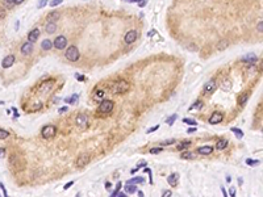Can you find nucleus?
I'll use <instances>...</instances> for the list:
<instances>
[{"mask_svg": "<svg viewBox=\"0 0 263 197\" xmlns=\"http://www.w3.org/2000/svg\"><path fill=\"white\" fill-rule=\"evenodd\" d=\"M65 57L70 62H76L79 59V57H80V54H79V50L76 49V46H70L68 49H66Z\"/></svg>", "mask_w": 263, "mask_h": 197, "instance_id": "f257e3e1", "label": "nucleus"}, {"mask_svg": "<svg viewBox=\"0 0 263 197\" xmlns=\"http://www.w3.org/2000/svg\"><path fill=\"white\" fill-rule=\"evenodd\" d=\"M128 89H129V83H128L126 80H118L113 84L112 87V91L113 93H121V92H126Z\"/></svg>", "mask_w": 263, "mask_h": 197, "instance_id": "f03ea898", "label": "nucleus"}, {"mask_svg": "<svg viewBox=\"0 0 263 197\" xmlns=\"http://www.w3.org/2000/svg\"><path fill=\"white\" fill-rule=\"evenodd\" d=\"M55 133H57V128L54 125H46V126H43L42 130H41V136L45 139H50L55 136Z\"/></svg>", "mask_w": 263, "mask_h": 197, "instance_id": "7ed1b4c3", "label": "nucleus"}, {"mask_svg": "<svg viewBox=\"0 0 263 197\" xmlns=\"http://www.w3.org/2000/svg\"><path fill=\"white\" fill-rule=\"evenodd\" d=\"M66 45H67V38L65 36H58L53 42V46L58 50H63L66 47Z\"/></svg>", "mask_w": 263, "mask_h": 197, "instance_id": "20e7f679", "label": "nucleus"}, {"mask_svg": "<svg viewBox=\"0 0 263 197\" xmlns=\"http://www.w3.org/2000/svg\"><path fill=\"white\" fill-rule=\"evenodd\" d=\"M112 109H113V101H111V100H103L99 107V112H101V113H109V112H112Z\"/></svg>", "mask_w": 263, "mask_h": 197, "instance_id": "39448f33", "label": "nucleus"}, {"mask_svg": "<svg viewBox=\"0 0 263 197\" xmlns=\"http://www.w3.org/2000/svg\"><path fill=\"white\" fill-rule=\"evenodd\" d=\"M90 160H91V158H90V155L88 154H82L76 160V167L83 168V167H86L87 164L90 163Z\"/></svg>", "mask_w": 263, "mask_h": 197, "instance_id": "423d86ee", "label": "nucleus"}, {"mask_svg": "<svg viewBox=\"0 0 263 197\" xmlns=\"http://www.w3.org/2000/svg\"><path fill=\"white\" fill-rule=\"evenodd\" d=\"M75 122H76V125L80 129H86L88 126V117H87L86 114H79L76 117V120H75Z\"/></svg>", "mask_w": 263, "mask_h": 197, "instance_id": "0eeeda50", "label": "nucleus"}, {"mask_svg": "<svg viewBox=\"0 0 263 197\" xmlns=\"http://www.w3.org/2000/svg\"><path fill=\"white\" fill-rule=\"evenodd\" d=\"M222 118H224V114L222 113H220V112H214V113L209 117V123H212V125L220 123L221 121H222Z\"/></svg>", "mask_w": 263, "mask_h": 197, "instance_id": "6e6552de", "label": "nucleus"}, {"mask_svg": "<svg viewBox=\"0 0 263 197\" xmlns=\"http://www.w3.org/2000/svg\"><path fill=\"white\" fill-rule=\"evenodd\" d=\"M216 88H217V84H216L214 80H209V82H207L205 86H204V91L207 93H213L214 91H216Z\"/></svg>", "mask_w": 263, "mask_h": 197, "instance_id": "1a4fd4ad", "label": "nucleus"}, {"mask_svg": "<svg viewBox=\"0 0 263 197\" xmlns=\"http://www.w3.org/2000/svg\"><path fill=\"white\" fill-rule=\"evenodd\" d=\"M40 37V29L38 28H34L33 30H30L29 32V34H28V41L29 42H36L37 41V38Z\"/></svg>", "mask_w": 263, "mask_h": 197, "instance_id": "9d476101", "label": "nucleus"}, {"mask_svg": "<svg viewBox=\"0 0 263 197\" xmlns=\"http://www.w3.org/2000/svg\"><path fill=\"white\" fill-rule=\"evenodd\" d=\"M13 63H15V57L8 55V57H5V58L3 59L1 66H3V68H9V67H12L13 66Z\"/></svg>", "mask_w": 263, "mask_h": 197, "instance_id": "9b49d317", "label": "nucleus"}, {"mask_svg": "<svg viewBox=\"0 0 263 197\" xmlns=\"http://www.w3.org/2000/svg\"><path fill=\"white\" fill-rule=\"evenodd\" d=\"M137 40V32L136 30H129L125 34V42L126 43H133Z\"/></svg>", "mask_w": 263, "mask_h": 197, "instance_id": "f8f14e48", "label": "nucleus"}, {"mask_svg": "<svg viewBox=\"0 0 263 197\" xmlns=\"http://www.w3.org/2000/svg\"><path fill=\"white\" fill-rule=\"evenodd\" d=\"M32 51H33V45H32V42H29V41L21 46V53L24 55H29V54H32Z\"/></svg>", "mask_w": 263, "mask_h": 197, "instance_id": "ddd939ff", "label": "nucleus"}, {"mask_svg": "<svg viewBox=\"0 0 263 197\" xmlns=\"http://www.w3.org/2000/svg\"><path fill=\"white\" fill-rule=\"evenodd\" d=\"M212 151H213V147H212V146H201V147L197 148V154L209 155V154H212Z\"/></svg>", "mask_w": 263, "mask_h": 197, "instance_id": "4468645a", "label": "nucleus"}, {"mask_svg": "<svg viewBox=\"0 0 263 197\" xmlns=\"http://www.w3.org/2000/svg\"><path fill=\"white\" fill-rule=\"evenodd\" d=\"M178 181H179V173H171V175L167 177V183L171 185V187L178 185Z\"/></svg>", "mask_w": 263, "mask_h": 197, "instance_id": "2eb2a0df", "label": "nucleus"}, {"mask_svg": "<svg viewBox=\"0 0 263 197\" xmlns=\"http://www.w3.org/2000/svg\"><path fill=\"white\" fill-rule=\"evenodd\" d=\"M55 30H57V24H55V22H51V21L47 22V25H46V33L47 34H53V33H55Z\"/></svg>", "mask_w": 263, "mask_h": 197, "instance_id": "dca6fc26", "label": "nucleus"}, {"mask_svg": "<svg viewBox=\"0 0 263 197\" xmlns=\"http://www.w3.org/2000/svg\"><path fill=\"white\" fill-rule=\"evenodd\" d=\"M180 158L182 159H187V160H193L196 158V155L193 152H189V151H183L180 154Z\"/></svg>", "mask_w": 263, "mask_h": 197, "instance_id": "f3484780", "label": "nucleus"}, {"mask_svg": "<svg viewBox=\"0 0 263 197\" xmlns=\"http://www.w3.org/2000/svg\"><path fill=\"white\" fill-rule=\"evenodd\" d=\"M242 61L247 62V63H255V62L258 61V58H257V55H254V54H247V55H245L243 58H242Z\"/></svg>", "mask_w": 263, "mask_h": 197, "instance_id": "a211bd4d", "label": "nucleus"}, {"mask_svg": "<svg viewBox=\"0 0 263 197\" xmlns=\"http://www.w3.org/2000/svg\"><path fill=\"white\" fill-rule=\"evenodd\" d=\"M104 95H105V92L103 91V89H97L95 93H93V96H92V98L95 100V101H100L103 97H104Z\"/></svg>", "mask_w": 263, "mask_h": 197, "instance_id": "6ab92c4d", "label": "nucleus"}, {"mask_svg": "<svg viewBox=\"0 0 263 197\" xmlns=\"http://www.w3.org/2000/svg\"><path fill=\"white\" fill-rule=\"evenodd\" d=\"M53 84H54V80H49V83H47V82H45V83H43L42 86L40 87V91H41V92H45V91H49V89L53 87Z\"/></svg>", "mask_w": 263, "mask_h": 197, "instance_id": "aec40b11", "label": "nucleus"}, {"mask_svg": "<svg viewBox=\"0 0 263 197\" xmlns=\"http://www.w3.org/2000/svg\"><path fill=\"white\" fill-rule=\"evenodd\" d=\"M41 47H42L43 50H50L53 47V42L49 40V38H46V40H43L42 42H41Z\"/></svg>", "mask_w": 263, "mask_h": 197, "instance_id": "412c9836", "label": "nucleus"}, {"mask_svg": "<svg viewBox=\"0 0 263 197\" xmlns=\"http://www.w3.org/2000/svg\"><path fill=\"white\" fill-rule=\"evenodd\" d=\"M226 146H228V141H226V139H220V141L216 143L217 150H224V148H226Z\"/></svg>", "mask_w": 263, "mask_h": 197, "instance_id": "4be33fe9", "label": "nucleus"}, {"mask_svg": "<svg viewBox=\"0 0 263 197\" xmlns=\"http://www.w3.org/2000/svg\"><path fill=\"white\" fill-rule=\"evenodd\" d=\"M143 181H145V179L143 177H132L126 181V184H141V183H143Z\"/></svg>", "mask_w": 263, "mask_h": 197, "instance_id": "5701e85b", "label": "nucleus"}, {"mask_svg": "<svg viewBox=\"0 0 263 197\" xmlns=\"http://www.w3.org/2000/svg\"><path fill=\"white\" fill-rule=\"evenodd\" d=\"M125 192L126 193H134V192H137V187L134 184H126L125 185Z\"/></svg>", "mask_w": 263, "mask_h": 197, "instance_id": "b1692460", "label": "nucleus"}, {"mask_svg": "<svg viewBox=\"0 0 263 197\" xmlns=\"http://www.w3.org/2000/svg\"><path fill=\"white\" fill-rule=\"evenodd\" d=\"M230 130H232V132L234 133V134H235V137H237L238 139L243 138V132H242L241 129H238V128H232Z\"/></svg>", "mask_w": 263, "mask_h": 197, "instance_id": "393cba45", "label": "nucleus"}, {"mask_svg": "<svg viewBox=\"0 0 263 197\" xmlns=\"http://www.w3.org/2000/svg\"><path fill=\"white\" fill-rule=\"evenodd\" d=\"M79 98V96L76 95V93H74V95L71 96V97H67V98H65V101L67 103V104H75L76 103V100Z\"/></svg>", "mask_w": 263, "mask_h": 197, "instance_id": "a878e982", "label": "nucleus"}, {"mask_svg": "<svg viewBox=\"0 0 263 197\" xmlns=\"http://www.w3.org/2000/svg\"><path fill=\"white\" fill-rule=\"evenodd\" d=\"M47 19H49V21L55 22V20L59 19V13L58 12H51L49 16H47Z\"/></svg>", "mask_w": 263, "mask_h": 197, "instance_id": "bb28decb", "label": "nucleus"}, {"mask_svg": "<svg viewBox=\"0 0 263 197\" xmlns=\"http://www.w3.org/2000/svg\"><path fill=\"white\" fill-rule=\"evenodd\" d=\"M183 122L187 123V125H191V126H196L197 125V122L193 118H183Z\"/></svg>", "mask_w": 263, "mask_h": 197, "instance_id": "cd10ccee", "label": "nucleus"}, {"mask_svg": "<svg viewBox=\"0 0 263 197\" xmlns=\"http://www.w3.org/2000/svg\"><path fill=\"white\" fill-rule=\"evenodd\" d=\"M176 118H178L176 114H172V116H170V117L166 120V123H167V125H172V123L176 121Z\"/></svg>", "mask_w": 263, "mask_h": 197, "instance_id": "c85d7f7f", "label": "nucleus"}, {"mask_svg": "<svg viewBox=\"0 0 263 197\" xmlns=\"http://www.w3.org/2000/svg\"><path fill=\"white\" fill-rule=\"evenodd\" d=\"M260 162L257 159H246V164L247 166H257V164H259Z\"/></svg>", "mask_w": 263, "mask_h": 197, "instance_id": "c756f323", "label": "nucleus"}, {"mask_svg": "<svg viewBox=\"0 0 263 197\" xmlns=\"http://www.w3.org/2000/svg\"><path fill=\"white\" fill-rule=\"evenodd\" d=\"M9 137V133L4 129H0V139H5Z\"/></svg>", "mask_w": 263, "mask_h": 197, "instance_id": "7c9ffc66", "label": "nucleus"}, {"mask_svg": "<svg viewBox=\"0 0 263 197\" xmlns=\"http://www.w3.org/2000/svg\"><path fill=\"white\" fill-rule=\"evenodd\" d=\"M246 101H247V95H242L238 97V104L239 105H245Z\"/></svg>", "mask_w": 263, "mask_h": 197, "instance_id": "2f4dec72", "label": "nucleus"}, {"mask_svg": "<svg viewBox=\"0 0 263 197\" xmlns=\"http://www.w3.org/2000/svg\"><path fill=\"white\" fill-rule=\"evenodd\" d=\"M191 145V142L189 141H186V142H182L180 145H178V150H183V148H186V147H188V146Z\"/></svg>", "mask_w": 263, "mask_h": 197, "instance_id": "473e14b6", "label": "nucleus"}, {"mask_svg": "<svg viewBox=\"0 0 263 197\" xmlns=\"http://www.w3.org/2000/svg\"><path fill=\"white\" fill-rule=\"evenodd\" d=\"M172 143H175V139L171 138V139H166V141H163L161 143V146H170V145H172Z\"/></svg>", "mask_w": 263, "mask_h": 197, "instance_id": "72a5a7b5", "label": "nucleus"}, {"mask_svg": "<svg viewBox=\"0 0 263 197\" xmlns=\"http://www.w3.org/2000/svg\"><path fill=\"white\" fill-rule=\"evenodd\" d=\"M225 46H228V41L224 40V41H221V42L217 45V49H218V50H224V47H225Z\"/></svg>", "mask_w": 263, "mask_h": 197, "instance_id": "f704fd0d", "label": "nucleus"}, {"mask_svg": "<svg viewBox=\"0 0 263 197\" xmlns=\"http://www.w3.org/2000/svg\"><path fill=\"white\" fill-rule=\"evenodd\" d=\"M121 185H122V183H117V185H116V189H115V191H113V192H112V196H113V197H116V194H117V192L118 191H120V189H121Z\"/></svg>", "mask_w": 263, "mask_h": 197, "instance_id": "c9c22d12", "label": "nucleus"}, {"mask_svg": "<svg viewBox=\"0 0 263 197\" xmlns=\"http://www.w3.org/2000/svg\"><path fill=\"white\" fill-rule=\"evenodd\" d=\"M201 107H203V103L197 101V103H195L193 105H191V108L189 109H201Z\"/></svg>", "mask_w": 263, "mask_h": 197, "instance_id": "e433bc0d", "label": "nucleus"}, {"mask_svg": "<svg viewBox=\"0 0 263 197\" xmlns=\"http://www.w3.org/2000/svg\"><path fill=\"white\" fill-rule=\"evenodd\" d=\"M4 5H5L7 8H12V7L15 5V3H13V0H4Z\"/></svg>", "mask_w": 263, "mask_h": 197, "instance_id": "4c0bfd02", "label": "nucleus"}, {"mask_svg": "<svg viewBox=\"0 0 263 197\" xmlns=\"http://www.w3.org/2000/svg\"><path fill=\"white\" fill-rule=\"evenodd\" d=\"M162 150H163L162 147H154L150 150V154H159V152H162Z\"/></svg>", "mask_w": 263, "mask_h": 197, "instance_id": "58836bf2", "label": "nucleus"}, {"mask_svg": "<svg viewBox=\"0 0 263 197\" xmlns=\"http://www.w3.org/2000/svg\"><path fill=\"white\" fill-rule=\"evenodd\" d=\"M59 4H62V0H53L51 3H50V7H57Z\"/></svg>", "mask_w": 263, "mask_h": 197, "instance_id": "ea45409f", "label": "nucleus"}, {"mask_svg": "<svg viewBox=\"0 0 263 197\" xmlns=\"http://www.w3.org/2000/svg\"><path fill=\"white\" fill-rule=\"evenodd\" d=\"M75 78H76L79 82H84V80H86V76L82 75V74H75Z\"/></svg>", "mask_w": 263, "mask_h": 197, "instance_id": "a19ab883", "label": "nucleus"}, {"mask_svg": "<svg viewBox=\"0 0 263 197\" xmlns=\"http://www.w3.org/2000/svg\"><path fill=\"white\" fill-rule=\"evenodd\" d=\"M47 4V0H40L38 1V8H43Z\"/></svg>", "mask_w": 263, "mask_h": 197, "instance_id": "79ce46f5", "label": "nucleus"}, {"mask_svg": "<svg viewBox=\"0 0 263 197\" xmlns=\"http://www.w3.org/2000/svg\"><path fill=\"white\" fill-rule=\"evenodd\" d=\"M141 167H146V162H145V160H141V162H138V164H137V168H141Z\"/></svg>", "mask_w": 263, "mask_h": 197, "instance_id": "37998d69", "label": "nucleus"}, {"mask_svg": "<svg viewBox=\"0 0 263 197\" xmlns=\"http://www.w3.org/2000/svg\"><path fill=\"white\" fill-rule=\"evenodd\" d=\"M162 194H163L164 197H170V196H172V192L171 191H163V193Z\"/></svg>", "mask_w": 263, "mask_h": 197, "instance_id": "c03bdc74", "label": "nucleus"}, {"mask_svg": "<svg viewBox=\"0 0 263 197\" xmlns=\"http://www.w3.org/2000/svg\"><path fill=\"white\" fill-rule=\"evenodd\" d=\"M116 197H126V193L125 192H117V194H116Z\"/></svg>", "mask_w": 263, "mask_h": 197, "instance_id": "a18cd8bd", "label": "nucleus"}, {"mask_svg": "<svg viewBox=\"0 0 263 197\" xmlns=\"http://www.w3.org/2000/svg\"><path fill=\"white\" fill-rule=\"evenodd\" d=\"M0 189H1V191H3V194H4V196H7V194H8V193H7V189H5V188H4V185L1 184V183H0Z\"/></svg>", "mask_w": 263, "mask_h": 197, "instance_id": "49530a36", "label": "nucleus"}, {"mask_svg": "<svg viewBox=\"0 0 263 197\" xmlns=\"http://www.w3.org/2000/svg\"><path fill=\"white\" fill-rule=\"evenodd\" d=\"M158 129H159V126H158V125H157V126H154V128H150V129L147 130V134H149V133H153V132H155V130H158Z\"/></svg>", "mask_w": 263, "mask_h": 197, "instance_id": "de8ad7c7", "label": "nucleus"}, {"mask_svg": "<svg viewBox=\"0 0 263 197\" xmlns=\"http://www.w3.org/2000/svg\"><path fill=\"white\" fill-rule=\"evenodd\" d=\"M229 194H230V196H234V194H235V188H234V187H232V188H230Z\"/></svg>", "mask_w": 263, "mask_h": 197, "instance_id": "09e8293b", "label": "nucleus"}, {"mask_svg": "<svg viewBox=\"0 0 263 197\" xmlns=\"http://www.w3.org/2000/svg\"><path fill=\"white\" fill-rule=\"evenodd\" d=\"M138 5L142 8V7H145L146 5V0H141V1H138Z\"/></svg>", "mask_w": 263, "mask_h": 197, "instance_id": "8fccbe9b", "label": "nucleus"}, {"mask_svg": "<svg viewBox=\"0 0 263 197\" xmlns=\"http://www.w3.org/2000/svg\"><path fill=\"white\" fill-rule=\"evenodd\" d=\"M196 132V126H193V128H189L188 130H187V133H189V134H191V133H195Z\"/></svg>", "mask_w": 263, "mask_h": 197, "instance_id": "3c124183", "label": "nucleus"}, {"mask_svg": "<svg viewBox=\"0 0 263 197\" xmlns=\"http://www.w3.org/2000/svg\"><path fill=\"white\" fill-rule=\"evenodd\" d=\"M72 184H74V181H70V183H67V184H66V185H65V187H63V188H65V189H68V188L71 187Z\"/></svg>", "mask_w": 263, "mask_h": 197, "instance_id": "603ef678", "label": "nucleus"}, {"mask_svg": "<svg viewBox=\"0 0 263 197\" xmlns=\"http://www.w3.org/2000/svg\"><path fill=\"white\" fill-rule=\"evenodd\" d=\"M24 0H13V3H15V5H19V4H21Z\"/></svg>", "mask_w": 263, "mask_h": 197, "instance_id": "864d4df0", "label": "nucleus"}, {"mask_svg": "<svg viewBox=\"0 0 263 197\" xmlns=\"http://www.w3.org/2000/svg\"><path fill=\"white\" fill-rule=\"evenodd\" d=\"M262 26H263V24H262V21H259V24H258V30L262 33Z\"/></svg>", "mask_w": 263, "mask_h": 197, "instance_id": "5fc2aeb1", "label": "nucleus"}, {"mask_svg": "<svg viewBox=\"0 0 263 197\" xmlns=\"http://www.w3.org/2000/svg\"><path fill=\"white\" fill-rule=\"evenodd\" d=\"M4 154H5V148H0V158L3 157Z\"/></svg>", "mask_w": 263, "mask_h": 197, "instance_id": "6e6d98bb", "label": "nucleus"}, {"mask_svg": "<svg viewBox=\"0 0 263 197\" xmlns=\"http://www.w3.org/2000/svg\"><path fill=\"white\" fill-rule=\"evenodd\" d=\"M66 111H67V108H66V107H63V108H61V109H59V113H65Z\"/></svg>", "mask_w": 263, "mask_h": 197, "instance_id": "4d7b16f0", "label": "nucleus"}, {"mask_svg": "<svg viewBox=\"0 0 263 197\" xmlns=\"http://www.w3.org/2000/svg\"><path fill=\"white\" fill-rule=\"evenodd\" d=\"M105 188H107V189L109 191V189H111V183H108V181L105 183Z\"/></svg>", "mask_w": 263, "mask_h": 197, "instance_id": "13d9d810", "label": "nucleus"}, {"mask_svg": "<svg viewBox=\"0 0 263 197\" xmlns=\"http://www.w3.org/2000/svg\"><path fill=\"white\" fill-rule=\"evenodd\" d=\"M12 111H13V113H15V117H19V113H17V109H16V108H13Z\"/></svg>", "mask_w": 263, "mask_h": 197, "instance_id": "bf43d9fd", "label": "nucleus"}, {"mask_svg": "<svg viewBox=\"0 0 263 197\" xmlns=\"http://www.w3.org/2000/svg\"><path fill=\"white\" fill-rule=\"evenodd\" d=\"M125 1H129V3H138L141 0H125Z\"/></svg>", "mask_w": 263, "mask_h": 197, "instance_id": "052dcab7", "label": "nucleus"}, {"mask_svg": "<svg viewBox=\"0 0 263 197\" xmlns=\"http://www.w3.org/2000/svg\"><path fill=\"white\" fill-rule=\"evenodd\" d=\"M221 191H222L224 196H228V193H226V191H225V188H224V187H221Z\"/></svg>", "mask_w": 263, "mask_h": 197, "instance_id": "680f3d73", "label": "nucleus"}, {"mask_svg": "<svg viewBox=\"0 0 263 197\" xmlns=\"http://www.w3.org/2000/svg\"><path fill=\"white\" fill-rule=\"evenodd\" d=\"M138 196L143 197V196H145V194H143V192H142V191H138Z\"/></svg>", "mask_w": 263, "mask_h": 197, "instance_id": "e2e57ef3", "label": "nucleus"}]
</instances>
